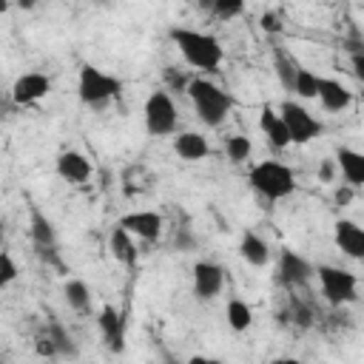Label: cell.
Returning <instances> with one entry per match:
<instances>
[{
  "instance_id": "cell-1",
  "label": "cell",
  "mask_w": 364,
  "mask_h": 364,
  "mask_svg": "<svg viewBox=\"0 0 364 364\" xmlns=\"http://www.w3.org/2000/svg\"><path fill=\"white\" fill-rule=\"evenodd\" d=\"M168 34L188 65L202 68V71H216L222 65V43L213 34L196 31V28H182V26H173Z\"/></svg>"
},
{
  "instance_id": "cell-2",
  "label": "cell",
  "mask_w": 364,
  "mask_h": 364,
  "mask_svg": "<svg viewBox=\"0 0 364 364\" xmlns=\"http://www.w3.org/2000/svg\"><path fill=\"white\" fill-rule=\"evenodd\" d=\"M188 97H191V102H193L196 117H199L205 125H210V128L222 125L225 117H228V111L233 108V97H230L225 88H219L216 82L205 80V77L191 80Z\"/></svg>"
},
{
  "instance_id": "cell-3",
  "label": "cell",
  "mask_w": 364,
  "mask_h": 364,
  "mask_svg": "<svg viewBox=\"0 0 364 364\" xmlns=\"http://www.w3.org/2000/svg\"><path fill=\"white\" fill-rule=\"evenodd\" d=\"M250 188L256 193H262L264 199L276 202V199H284L296 191V179H293V171L284 165V162H276V159H264L259 165L250 168V176H247Z\"/></svg>"
},
{
  "instance_id": "cell-4",
  "label": "cell",
  "mask_w": 364,
  "mask_h": 364,
  "mask_svg": "<svg viewBox=\"0 0 364 364\" xmlns=\"http://www.w3.org/2000/svg\"><path fill=\"white\" fill-rule=\"evenodd\" d=\"M119 91H122L119 77H114V74H108V71H102V68H97V65H82V68H80L77 94H80V100H82L85 105L102 108L108 100L119 97Z\"/></svg>"
},
{
  "instance_id": "cell-5",
  "label": "cell",
  "mask_w": 364,
  "mask_h": 364,
  "mask_svg": "<svg viewBox=\"0 0 364 364\" xmlns=\"http://www.w3.org/2000/svg\"><path fill=\"white\" fill-rule=\"evenodd\" d=\"M316 276H318V284H321V296H324L333 307H341V304L355 301L358 279H355L350 270L336 267V264H318V267H316Z\"/></svg>"
},
{
  "instance_id": "cell-6",
  "label": "cell",
  "mask_w": 364,
  "mask_h": 364,
  "mask_svg": "<svg viewBox=\"0 0 364 364\" xmlns=\"http://www.w3.org/2000/svg\"><path fill=\"white\" fill-rule=\"evenodd\" d=\"M279 117L284 119L293 145H307L310 139H316V136L324 131L321 119H316V117H313L304 105H299L296 100H284V102L279 105Z\"/></svg>"
},
{
  "instance_id": "cell-7",
  "label": "cell",
  "mask_w": 364,
  "mask_h": 364,
  "mask_svg": "<svg viewBox=\"0 0 364 364\" xmlns=\"http://www.w3.org/2000/svg\"><path fill=\"white\" fill-rule=\"evenodd\" d=\"M145 128L151 136H168L176 131V105L168 91H151L145 100Z\"/></svg>"
},
{
  "instance_id": "cell-8",
  "label": "cell",
  "mask_w": 364,
  "mask_h": 364,
  "mask_svg": "<svg viewBox=\"0 0 364 364\" xmlns=\"http://www.w3.org/2000/svg\"><path fill=\"white\" fill-rule=\"evenodd\" d=\"M222 284H225V270H222V264L208 262V259L193 264V293H196V299L208 301V299L219 296V293H222Z\"/></svg>"
},
{
  "instance_id": "cell-9",
  "label": "cell",
  "mask_w": 364,
  "mask_h": 364,
  "mask_svg": "<svg viewBox=\"0 0 364 364\" xmlns=\"http://www.w3.org/2000/svg\"><path fill=\"white\" fill-rule=\"evenodd\" d=\"M117 225H122L131 236H136L142 242H156L162 236V216L156 210H134V213H125Z\"/></svg>"
},
{
  "instance_id": "cell-10",
  "label": "cell",
  "mask_w": 364,
  "mask_h": 364,
  "mask_svg": "<svg viewBox=\"0 0 364 364\" xmlns=\"http://www.w3.org/2000/svg\"><path fill=\"white\" fill-rule=\"evenodd\" d=\"M333 242L336 247L350 259H364V228L353 219H338L333 225Z\"/></svg>"
},
{
  "instance_id": "cell-11",
  "label": "cell",
  "mask_w": 364,
  "mask_h": 364,
  "mask_svg": "<svg viewBox=\"0 0 364 364\" xmlns=\"http://www.w3.org/2000/svg\"><path fill=\"white\" fill-rule=\"evenodd\" d=\"M48 91H51V80L46 74H40V71H28V74H23V77L14 80L11 100L20 102V105H28V102L43 100Z\"/></svg>"
},
{
  "instance_id": "cell-12",
  "label": "cell",
  "mask_w": 364,
  "mask_h": 364,
  "mask_svg": "<svg viewBox=\"0 0 364 364\" xmlns=\"http://www.w3.org/2000/svg\"><path fill=\"white\" fill-rule=\"evenodd\" d=\"M310 276H316V267H313L304 256H299L296 250L284 247L282 256H279V279H282L284 284L296 287V284H304Z\"/></svg>"
},
{
  "instance_id": "cell-13",
  "label": "cell",
  "mask_w": 364,
  "mask_h": 364,
  "mask_svg": "<svg viewBox=\"0 0 364 364\" xmlns=\"http://www.w3.org/2000/svg\"><path fill=\"white\" fill-rule=\"evenodd\" d=\"M97 321H100L105 347H108L111 353H122V350H125V321H122L119 310L111 307V304H105V307L100 310V318H97Z\"/></svg>"
},
{
  "instance_id": "cell-14",
  "label": "cell",
  "mask_w": 364,
  "mask_h": 364,
  "mask_svg": "<svg viewBox=\"0 0 364 364\" xmlns=\"http://www.w3.org/2000/svg\"><path fill=\"white\" fill-rule=\"evenodd\" d=\"M336 165H338V171L344 176V185H350V188H361L364 185V151L341 145L336 151Z\"/></svg>"
},
{
  "instance_id": "cell-15",
  "label": "cell",
  "mask_w": 364,
  "mask_h": 364,
  "mask_svg": "<svg viewBox=\"0 0 364 364\" xmlns=\"http://www.w3.org/2000/svg\"><path fill=\"white\" fill-rule=\"evenodd\" d=\"M57 173H60L65 182L80 185V182H85V179L91 176V162H88V156L80 154V151H63V154L57 156Z\"/></svg>"
},
{
  "instance_id": "cell-16",
  "label": "cell",
  "mask_w": 364,
  "mask_h": 364,
  "mask_svg": "<svg viewBox=\"0 0 364 364\" xmlns=\"http://www.w3.org/2000/svg\"><path fill=\"white\" fill-rule=\"evenodd\" d=\"M318 102L324 105V111H344L353 102V94L338 80L321 77V82H318Z\"/></svg>"
},
{
  "instance_id": "cell-17",
  "label": "cell",
  "mask_w": 364,
  "mask_h": 364,
  "mask_svg": "<svg viewBox=\"0 0 364 364\" xmlns=\"http://www.w3.org/2000/svg\"><path fill=\"white\" fill-rule=\"evenodd\" d=\"M173 151H176L179 159L196 162V159H205L208 156L210 145H208V139L199 131H182L179 136H173Z\"/></svg>"
},
{
  "instance_id": "cell-18",
  "label": "cell",
  "mask_w": 364,
  "mask_h": 364,
  "mask_svg": "<svg viewBox=\"0 0 364 364\" xmlns=\"http://www.w3.org/2000/svg\"><path fill=\"white\" fill-rule=\"evenodd\" d=\"M259 128L264 131V136H267V142H270L273 148H287V145H293V142H290V131H287L284 119H282L270 105H264V108H262Z\"/></svg>"
},
{
  "instance_id": "cell-19",
  "label": "cell",
  "mask_w": 364,
  "mask_h": 364,
  "mask_svg": "<svg viewBox=\"0 0 364 364\" xmlns=\"http://www.w3.org/2000/svg\"><path fill=\"white\" fill-rule=\"evenodd\" d=\"M273 68H276V77L284 85V91H296V74H299L301 63L287 48H282V46L273 48Z\"/></svg>"
},
{
  "instance_id": "cell-20",
  "label": "cell",
  "mask_w": 364,
  "mask_h": 364,
  "mask_svg": "<svg viewBox=\"0 0 364 364\" xmlns=\"http://www.w3.org/2000/svg\"><path fill=\"white\" fill-rule=\"evenodd\" d=\"M239 256L250 264V267H264L267 262H270V247H267V242L259 236V233H245L242 236V245H239Z\"/></svg>"
},
{
  "instance_id": "cell-21",
  "label": "cell",
  "mask_w": 364,
  "mask_h": 364,
  "mask_svg": "<svg viewBox=\"0 0 364 364\" xmlns=\"http://www.w3.org/2000/svg\"><path fill=\"white\" fill-rule=\"evenodd\" d=\"M108 247H111V256H114L117 262H122L125 267H134V264H136V245H134L131 233H128L122 225H117V228L111 230Z\"/></svg>"
},
{
  "instance_id": "cell-22",
  "label": "cell",
  "mask_w": 364,
  "mask_h": 364,
  "mask_svg": "<svg viewBox=\"0 0 364 364\" xmlns=\"http://www.w3.org/2000/svg\"><path fill=\"white\" fill-rule=\"evenodd\" d=\"M28 216H31V242H34V247H57V233H54L51 219L34 205H31Z\"/></svg>"
},
{
  "instance_id": "cell-23",
  "label": "cell",
  "mask_w": 364,
  "mask_h": 364,
  "mask_svg": "<svg viewBox=\"0 0 364 364\" xmlns=\"http://www.w3.org/2000/svg\"><path fill=\"white\" fill-rule=\"evenodd\" d=\"M63 293H65V301H68L71 310L85 313L91 307V290H88V284L82 279H68L65 287H63Z\"/></svg>"
},
{
  "instance_id": "cell-24",
  "label": "cell",
  "mask_w": 364,
  "mask_h": 364,
  "mask_svg": "<svg viewBox=\"0 0 364 364\" xmlns=\"http://www.w3.org/2000/svg\"><path fill=\"white\" fill-rule=\"evenodd\" d=\"M225 313H228V324H230L236 333H245V330L250 327V321H253V313H250V307H247L242 299H230Z\"/></svg>"
},
{
  "instance_id": "cell-25",
  "label": "cell",
  "mask_w": 364,
  "mask_h": 364,
  "mask_svg": "<svg viewBox=\"0 0 364 364\" xmlns=\"http://www.w3.org/2000/svg\"><path fill=\"white\" fill-rule=\"evenodd\" d=\"M46 336L51 338L57 355H63V358H74V355H77V344H74V338H71L60 324H48V327H46Z\"/></svg>"
},
{
  "instance_id": "cell-26",
  "label": "cell",
  "mask_w": 364,
  "mask_h": 364,
  "mask_svg": "<svg viewBox=\"0 0 364 364\" xmlns=\"http://www.w3.org/2000/svg\"><path fill=\"white\" fill-rule=\"evenodd\" d=\"M318 82H321V77L301 65L299 74H296V91L293 94L301 97V100H313V97H318Z\"/></svg>"
},
{
  "instance_id": "cell-27",
  "label": "cell",
  "mask_w": 364,
  "mask_h": 364,
  "mask_svg": "<svg viewBox=\"0 0 364 364\" xmlns=\"http://www.w3.org/2000/svg\"><path fill=\"white\" fill-rule=\"evenodd\" d=\"M250 139L247 136H242V134H233V136H228L225 139V154H228V159L233 162V165H242L247 156H250Z\"/></svg>"
},
{
  "instance_id": "cell-28",
  "label": "cell",
  "mask_w": 364,
  "mask_h": 364,
  "mask_svg": "<svg viewBox=\"0 0 364 364\" xmlns=\"http://www.w3.org/2000/svg\"><path fill=\"white\" fill-rule=\"evenodd\" d=\"M205 9H210L213 17H219V20H233L245 11V3L242 0H210V3H205Z\"/></svg>"
},
{
  "instance_id": "cell-29",
  "label": "cell",
  "mask_w": 364,
  "mask_h": 364,
  "mask_svg": "<svg viewBox=\"0 0 364 364\" xmlns=\"http://www.w3.org/2000/svg\"><path fill=\"white\" fill-rule=\"evenodd\" d=\"M17 264H14V259H11V253L9 250H3L0 253V287H9L14 279H17Z\"/></svg>"
},
{
  "instance_id": "cell-30",
  "label": "cell",
  "mask_w": 364,
  "mask_h": 364,
  "mask_svg": "<svg viewBox=\"0 0 364 364\" xmlns=\"http://www.w3.org/2000/svg\"><path fill=\"white\" fill-rule=\"evenodd\" d=\"M37 256H40L46 264H51V267H57L60 273H65V264L60 262V253H57V247H37Z\"/></svg>"
},
{
  "instance_id": "cell-31",
  "label": "cell",
  "mask_w": 364,
  "mask_h": 364,
  "mask_svg": "<svg viewBox=\"0 0 364 364\" xmlns=\"http://www.w3.org/2000/svg\"><path fill=\"white\" fill-rule=\"evenodd\" d=\"M165 80H168V85H171L173 91H188V85H191V80H188L185 74H179L176 68H168V71H165Z\"/></svg>"
},
{
  "instance_id": "cell-32",
  "label": "cell",
  "mask_w": 364,
  "mask_h": 364,
  "mask_svg": "<svg viewBox=\"0 0 364 364\" xmlns=\"http://www.w3.org/2000/svg\"><path fill=\"white\" fill-rule=\"evenodd\" d=\"M262 28H264L267 34H279L284 26H282V17H279L276 11H264V14H262Z\"/></svg>"
},
{
  "instance_id": "cell-33",
  "label": "cell",
  "mask_w": 364,
  "mask_h": 364,
  "mask_svg": "<svg viewBox=\"0 0 364 364\" xmlns=\"http://www.w3.org/2000/svg\"><path fill=\"white\" fill-rule=\"evenodd\" d=\"M353 196H355V188H350V185H338L336 193H333V202H336L338 208H347V205L353 202Z\"/></svg>"
},
{
  "instance_id": "cell-34",
  "label": "cell",
  "mask_w": 364,
  "mask_h": 364,
  "mask_svg": "<svg viewBox=\"0 0 364 364\" xmlns=\"http://www.w3.org/2000/svg\"><path fill=\"white\" fill-rule=\"evenodd\" d=\"M336 159H321V165H318V182H333V176H336Z\"/></svg>"
},
{
  "instance_id": "cell-35",
  "label": "cell",
  "mask_w": 364,
  "mask_h": 364,
  "mask_svg": "<svg viewBox=\"0 0 364 364\" xmlns=\"http://www.w3.org/2000/svg\"><path fill=\"white\" fill-rule=\"evenodd\" d=\"M34 347H37V353L46 355V358H54V355H57V350H54V344H51V338H48L46 333L37 336V344H34Z\"/></svg>"
},
{
  "instance_id": "cell-36",
  "label": "cell",
  "mask_w": 364,
  "mask_h": 364,
  "mask_svg": "<svg viewBox=\"0 0 364 364\" xmlns=\"http://www.w3.org/2000/svg\"><path fill=\"white\" fill-rule=\"evenodd\" d=\"M350 65H353L355 80L364 82V51H361V54H353V57H350Z\"/></svg>"
},
{
  "instance_id": "cell-37",
  "label": "cell",
  "mask_w": 364,
  "mask_h": 364,
  "mask_svg": "<svg viewBox=\"0 0 364 364\" xmlns=\"http://www.w3.org/2000/svg\"><path fill=\"white\" fill-rule=\"evenodd\" d=\"M188 364H222L219 358H208V355H193Z\"/></svg>"
},
{
  "instance_id": "cell-38",
  "label": "cell",
  "mask_w": 364,
  "mask_h": 364,
  "mask_svg": "<svg viewBox=\"0 0 364 364\" xmlns=\"http://www.w3.org/2000/svg\"><path fill=\"white\" fill-rule=\"evenodd\" d=\"M270 364H301L299 358H273Z\"/></svg>"
}]
</instances>
